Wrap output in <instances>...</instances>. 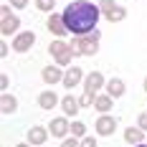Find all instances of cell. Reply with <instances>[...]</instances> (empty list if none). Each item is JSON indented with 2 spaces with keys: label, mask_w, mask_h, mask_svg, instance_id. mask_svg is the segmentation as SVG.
Wrapping results in <instances>:
<instances>
[{
  "label": "cell",
  "mask_w": 147,
  "mask_h": 147,
  "mask_svg": "<svg viewBox=\"0 0 147 147\" xmlns=\"http://www.w3.org/2000/svg\"><path fill=\"white\" fill-rule=\"evenodd\" d=\"M99 18H102V8L94 5L91 0H74L63 10V23H66L69 33H74V36L94 33Z\"/></svg>",
  "instance_id": "cell-1"
},
{
  "label": "cell",
  "mask_w": 147,
  "mask_h": 147,
  "mask_svg": "<svg viewBox=\"0 0 147 147\" xmlns=\"http://www.w3.org/2000/svg\"><path fill=\"white\" fill-rule=\"evenodd\" d=\"M71 51H74V56H96V51H99V30L86 33V36H74Z\"/></svg>",
  "instance_id": "cell-2"
},
{
  "label": "cell",
  "mask_w": 147,
  "mask_h": 147,
  "mask_svg": "<svg viewBox=\"0 0 147 147\" xmlns=\"http://www.w3.org/2000/svg\"><path fill=\"white\" fill-rule=\"evenodd\" d=\"M10 3H5V5H0V33H3V38H8V36H15L18 28H20V20H18V15L10 13Z\"/></svg>",
  "instance_id": "cell-3"
},
{
  "label": "cell",
  "mask_w": 147,
  "mask_h": 147,
  "mask_svg": "<svg viewBox=\"0 0 147 147\" xmlns=\"http://www.w3.org/2000/svg\"><path fill=\"white\" fill-rule=\"evenodd\" d=\"M48 53L53 56V61H56L59 66H71L74 51H71V43H66L63 38H56L53 43L48 46Z\"/></svg>",
  "instance_id": "cell-4"
},
{
  "label": "cell",
  "mask_w": 147,
  "mask_h": 147,
  "mask_svg": "<svg viewBox=\"0 0 147 147\" xmlns=\"http://www.w3.org/2000/svg\"><path fill=\"white\" fill-rule=\"evenodd\" d=\"M99 8H102V15L109 23H122L127 18V8L124 5H117L114 0H99Z\"/></svg>",
  "instance_id": "cell-5"
},
{
  "label": "cell",
  "mask_w": 147,
  "mask_h": 147,
  "mask_svg": "<svg viewBox=\"0 0 147 147\" xmlns=\"http://www.w3.org/2000/svg\"><path fill=\"white\" fill-rule=\"evenodd\" d=\"M33 43H36V33H33V30H18L13 36L10 48H13L15 53H26V51L33 48Z\"/></svg>",
  "instance_id": "cell-6"
},
{
  "label": "cell",
  "mask_w": 147,
  "mask_h": 147,
  "mask_svg": "<svg viewBox=\"0 0 147 147\" xmlns=\"http://www.w3.org/2000/svg\"><path fill=\"white\" fill-rule=\"evenodd\" d=\"M94 129H96L99 137H112L114 129H117V119L112 114H99V119L94 122Z\"/></svg>",
  "instance_id": "cell-7"
},
{
  "label": "cell",
  "mask_w": 147,
  "mask_h": 147,
  "mask_svg": "<svg viewBox=\"0 0 147 147\" xmlns=\"http://www.w3.org/2000/svg\"><path fill=\"white\" fill-rule=\"evenodd\" d=\"M46 28L48 33H53L56 38H63L69 28H66V23H63V13H48V20H46Z\"/></svg>",
  "instance_id": "cell-8"
},
{
  "label": "cell",
  "mask_w": 147,
  "mask_h": 147,
  "mask_svg": "<svg viewBox=\"0 0 147 147\" xmlns=\"http://www.w3.org/2000/svg\"><path fill=\"white\" fill-rule=\"evenodd\" d=\"M84 79H86V74H84V69H79V66H71V69H66L63 71V86L66 89H76L79 84H84Z\"/></svg>",
  "instance_id": "cell-9"
},
{
  "label": "cell",
  "mask_w": 147,
  "mask_h": 147,
  "mask_svg": "<svg viewBox=\"0 0 147 147\" xmlns=\"http://www.w3.org/2000/svg\"><path fill=\"white\" fill-rule=\"evenodd\" d=\"M107 86V79H104L102 71H91L86 74V79H84V91H89V94H99V89Z\"/></svg>",
  "instance_id": "cell-10"
},
{
  "label": "cell",
  "mask_w": 147,
  "mask_h": 147,
  "mask_svg": "<svg viewBox=\"0 0 147 147\" xmlns=\"http://www.w3.org/2000/svg\"><path fill=\"white\" fill-rule=\"evenodd\" d=\"M48 129H51V137H59V140H66V134L71 132V124H69V117L63 114V117H56V119H51Z\"/></svg>",
  "instance_id": "cell-11"
},
{
  "label": "cell",
  "mask_w": 147,
  "mask_h": 147,
  "mask_svg": "<svg viewBox=\"0 0 147 147\" xmlns=\"http://www.w3.org/2000/svg\"><path fill=\"white\" fill-rule=\"evenodd\" d=\"M48 134H51V129H48V127L36 124V127H30V129H28V142H30L33 147H43L46 140H48Z\"/></svg>",
  "instance_id": "cell-12"
},
{
  "label": "cell",
  "mask_w": 147,
  "mask_h": 147,
  "mask_svg": "<svg viewBox=\"0 0 147 147\" xmlns=\"http://www.w3.org/2000/svg\"><path fill=\"white\" fill-rule=\"evenodd\" d=\"M63 71H66V69H61L59 63H56V66H46V69H41V79H43V84L53 86V84L63 81Z\"/></svg>",
  "instance_id": "cell-13"
},
{
  "label": "cell",
  "mask_w": 147,
  "mask_h": 147,
  "mask_svg": "<svg viewBox=\"0 0 147 147\" xmlns=\"http://www.w3.org/2000/svg\"><path fill=\"white\" fill-rule=\"evenodd\" d=\"M38 107H41V109H46V112H51V109L61 107V99L56 96V91H53V89H46V91H41V94H38Z\"/></svg>",
  "instance_id": "cell-14"
},
{
  "label": "cell",
  "mask_w": 147,
  "mask_h": 147,
  "mask_svg": "<svg viewBox=\"0 0 147 147\" xmlns=\"http://www.w3.org/2000/svg\"><path fill=\"white\" fill-rule=\"evenodd\" d=\"M61 109H63L66 117H76L81 112V102L76 96H71V94H66V96H61Z\"/></svg>",
  "instance_id": "cell-15"
},
{
  "label": "cell",
  "mask_w": 147,
  "mask_h": 147,
  "mask_svg": "<svg viewBox=\"0 0 147 147\" xmlns=\"http://www.w3.org/2000/svg\"><path fill=\"white\" fill-rule=\"evenodd\" d=\"M112 107H114V96H109L107 91H104V94H96V99H94V109H96L99 114H109Z\"/></svg>",
  "instance_id": "cell-16"
},
{
  "label": "cell",
  "mask_w": 147,
  "mask_h": 147,
  "mask_svg": "<svg viewBox=\"0 0 147 147\" xmlns=\"http://www.w3.org/2000/svg\"><path fill=\"white\" fill-rule=\"evenodd\" d=\"M107 94L109 96H114V99H119V96H124V91H127V86H124V81L119 79V76H112L109 81H107Z\"/></svg>",
  "instance_id": "cell-17"
},
{
  "label": "cell",
  "mask_w": 147,
  "mask_h": 147,
  "mask_svg": "<svg viewBox=\"0 0 147 147\" xmlns=\"http://www.w3.org/2000/svg\"><path fill=\"white\" fill-rule=\"evenodd\" d=\"M15 109H18V99H15L13 94L3 91V96H0V112L3 114H13Z\"/></svg>",
  "instance_id": "cell-18"
},
{
  "label": "cell",
  "mask_w": 147,
  "mask_h": 147,
  "mask_svg": "<svg viewBox=\"0 0 147 147\" xmlns=\"http://www.w3.org/2000/svg\"><path fill=\"white\" fill-rule=\"evenodd\" d=\"M145 140V129L142 127H129V129H124V142L127 145H140Z\"/></svg>",
  "instance_id": "cell-19"
},
{
  "label": "cell",
  "mask_w": 147,
  "mask_h": 147,
  "mask_svg": "<svg viewBox=\"0 0 147 147\" xmlns=\"http://www.w3.org/2000/svg\"><path fill=\"white\" fill-rule=\"evenodd\" d=\"M71 134H74V137H79V140L86 137V124L79 122V119H74V122H71Z\"/></svg>",
  "instance_id": "cell-20"
},
{
  "label": "cell",
  "mask_w": 147,
  "mask_h": 147,
  "mask_svg": "<svg viewBox=\"0 0 147 147\" xmlns=\"http://www.w3.org/2000/svg\"><path fill=\"white\" fill-rule=\"evenodd\" d=\"M36 8H38L41 13H53V8H56V0H36Z\"/></svg>",
  "instance_id": "cell-21"
},
{
  "label": "cell",
  "mask_w": 147,
  "mask_h": 147,
  "mask_svg": "<svg viewBox=\"0 0 147 147\" xmlns=\"http://www.w3.org/2000/svg\"><path fill=\"white\" fill-rule=\"evenodd\" d=\"M94 99H96V94H89V91H84V94L79 96V102H81V109H86V107H94Z\"/></svg>",
  "instance_id": "cell-22"
},
{
  "label": "cell",
  "mask_w": 147,
  "mask_h": 147,
  "mask_svg": "<svg viewBox=\"0 0 147 147\" xmlns=\"http://www.w3.org/2000/svg\"><path fill=\"white\" fill-rule=\"evenodd\" d=\"M79 145H81V142H79V137H74V134H71V137H66V140L61 142V147H79Z\"/></svg>",
  "instance_id": "cell-23"
},
{
  "label": "cell",
  "mask_w": 147,
  "mask_h": 147,
  "mask_svg": "<svg viewBox=\"0 0 147 147\" xmlns=\"http://www.w3.org/2000/svg\"><path fill=\"white\" fill-rule=\"evenodd\" d=\"M79 147H96V140L86 134V137H81V145H79Z\"/></svg>",
  "instance_id": "cell-24"
},
{
  "label": "cell",
  "mask_w": 147,
  "mask_h": 147,
  "mask_svg": "<svg viewBox=\"0 0 147 147\" xmlns=\"http://www.w3.org/2000/svg\"><path fill=\"white\" fill-rule=\"evenodd\" d=\"M137 127H142V129L147 132V112H142V114L137 117Z\"/></svg>",
  "instance_id": "cell-25"
},
{
  "label": "cell",
  "mask_w": 147,
  "mask_h": 147,
  "mask_svg": "<svg viewBox=\"0 0 147 147\" xmlns=\"http://www.w3.org/2000/svg\"><path fill=\"white\" fill-rule=\"evenodd\" d=\"M13 8H28V0H8Z\"/></svg>",
  "instance_id": "cell-26"
},
{
  "label": "cell",
  "mask_w": 147,
  "mask_h": 147,
  "mask_svg": "<svg viewBox=\"0 0 147 147\" xmlns=\"http://www.w3.org/2000/svg\"><path fill=\"white\" fill-rule=\"evenodd\" d=\"M0 56H3V59H5V56H8V43H5V41H3V43H0Z\"/></svg>",
  "instance_id": "cell-27"
},
{
  "label": "cell",
  "mask_w": 147,
  "mask_h": 147,
  "mask_svg": "<svg viewBox=\"0 0 147 147\" xmlns=\"http://www.w3.org/2000/svg\"><path fill=\"white\" fill-rule=\"evenodd\" d=\"M8 84H10V81H8V76L3 74V76H0V86H3V89H8Z\"/></svg>",
  "instance_id": "cell-28"
},
{
  "label": "cell",
  "mask_w": 147,
  "mask_h": 147,
  "mask_svg": "<svg viewBox=\"0 0 147 147\" xmlns=\"http://www.w3.org/2000/svg\"><path fill=\"white\" fill-rule=\"evenodd\" d=\"M15 147H33V145H30L28 140H26V142H18V145H15Z\"/></svg>",
  "instance_id": "cell-29"
},
{
  "label": "cell",
  "mask_w": 147,
  "mask_h": 147,
  "mask_svg": "<svg viewBox=\"0 0 147 147\" xmlns=\"http://www.w3.org/2000/svg\"><path fill=\"white\" fill-rule=\"evenodd\" d=\"M132 147H147V145H145V142H140V145H132Z\"/></svg>",
  "instance_id": "cell-30"
},
{
  "label": "cell",
  "mask_w": 147,
  "mask_h": 147,
  "mask_svg": "<svg viewBox=\"0 0 147 147\" xmlns=\"http://www.w3.org/2000/svg\"><path fill=\"white\" fill-rule=\"evenodd\" d=\"M142 86H145V91H147V76H145V84H142Z\"/></svg>",
  "instance_id": "cell-31"
},
{
  "label": "cell",
  "mask_w": 147,
  "mask_h": 147,
  "mask_svg": "<svg viewBox=\"0 0 147 147\" xmlns=\"http://www.w3.org/2000/svg\"><path fill=\"white\" fill-rule=\"evenodd\" d=\"M43 147H46V145H43Z\"/></svg>",
  "instance_id": "cell-32"
}]
</instances>
